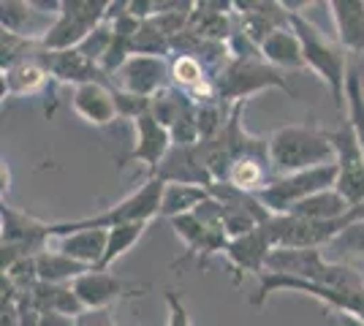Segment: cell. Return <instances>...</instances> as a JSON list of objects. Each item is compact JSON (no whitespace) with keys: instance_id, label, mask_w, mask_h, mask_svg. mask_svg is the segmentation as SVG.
<instances>
[{"instance_id":"cell-1","label":"cell","mask_w":364,"mask_h":326,"mask_svg":"<svg viewBox=\"0 0 364 326\" xmlns=\"http://www.w3.org/2000/svg\"><path fill=\"white\" fill-rule=\"evenodd\" d=\"M269 161L277 177L316 169L337 161L329 131L307 125H283L269 136Z\"/></svg>"},{"instance_id":"cell-2","label":"cell","mask_w":364,"mask_h":326,"mask_svg":"<svg viewBox=\"0 0 364 326\" xmlns=\"http://www.w3.org/2000/svg\"><path fill=\"white\" fill-rule=\"evenodd\" d=\"M164 188L166 183L150 177L136 193L125 196L122 202L109 207L104 212L90 217H79V220H63V223H49V237L58 239L65 234L82 232V229H114V226H128V223H150L152 217L161 215V202H164Z\"/></svg>"},{"instance_id":"cell-3","label":"cell","mask_w":364,"mask_h":326,"mask_svg":"<svg viewBox=\"0 0 364 326\" xmlns=\"http://www.w3.org/2000/svg\"><path fill=\"white\" fill-rule=\"evenodd\" d=\"M289 25L294 28V33L299 36L304 52V63L307 68H313L329 87V93L334 98L337 112H346V85H348V63H346V49L340 44L329 41L323 33L304 19L302 14H291Z\"/></svg>"},{"instance_id":"cell-4","label":"cell","mask_w":364,"mask_h":326,"mask_svg":"<svg viewBox=\"0 0 364 326\" xmlns=\"http://www.w3.org/2000/svg\"><path fill=\"white\" fill-rule=\"evenodd\" d=\"M334 185H337V161L326 166H316V169L286 174V177H274L272 185L264 188L256 196L269 210V215H289L291 207Z\"/></svg>"},{"instance_id":"cell-5","label":"cell","mask_w":364,"mask_h":326,"mask_svg":"<svg viewBox=\"0 0 364 326\" xmlns=\"http://www.w3.org/2000/svg\"><path fill=\"white\" fill-rule=\"evenodd\" d=\"M109 6L112 3H101V0H63L60 14L55 19L52 31L46 33L41 47L52 52L76 49L98 25L107 22Z\"/></svg>"},{"instance_id":"cell-6","label":"cell","mask_w":364,"mask_h":326,"mask_svg":"<svg viewBox=\"0 0 364 326\" xmlns=\"http://www.w3.org/2000/svg\"><path fill=\"white\" fill-rule=\"evenodd\" d=\"M264 87H280V90H289V82L280 77V71L269 65L261 55H253V58H237L231 60L226 71L218 77V93H220V101H237L242 104L247 95L258 93Z\"/></svg>"},{"instance_id":"cell-7","label":"cell","mask_w":364,"mask_h":326,"mask_svg":"<svg viewBox=\"0 0 364 326\" xmlns=\"http://www.w3.org/2000/svg\"><path fill=\"white\" fill-rule=\"evenodd\" d=\"M334 150H337V185L334 190L350 204L359 207L364 204V153L356 141L353 125L348 120L329 131Z\"/></svg>"},{"instance_id":"cell-8","label":"cell","mask_w":364,"mask_h":326,"mask_svg":"<svg viewBox=\"0 0 364 326\" xmlns=\"http://www.w3.org/2000/svg\"><path fill=\"white\" fill-rule=\"evenodd\" d=\"M71 288L85 305V310H107L117 299H131V296H141L144 291H150L147 283L125 280L109 269H90L87 275L71 283Z\"/></svg>"},{"instance_id":"cell-9","label":"cell","mask_w":364,"mask_h":326,"mask_svg":"<svg viewBox=\"0 0 364 326\" xmlns=\"http://www.w3.org/2000/svg\"><path fill=\"white\" fill-rule=\"evenodd\" d=\"M114 87L136 98H152L171 85V60L155 55H131L112 77Z\"/></svg>"},{"instance_id":"cell-10","label":"cell","mask_w":364,"mask_h":326,"mask_svg":"<svg viewBox=\"0 0 364 326\" xmlns=\"http://www.w3.org/2000/svg\"><path fill=\"white\" fill-rule=\"evenodd\" d=\"M171 229L174 234L185 242V256L174 261L177 264H185L191 259H196L198 266H204L210 261V256L215 253H223L228 245V234L226 229H213V226H204L193 212L191 215H180L171 220Z\"/></svg>"},{"instance_id":"cell-11","label":"cell","mask_w":364,"mask_h":326,"mask_svg":"<svg viewBox=\"0 0 364 326\" xmlns=\"http://www.w3.org/2000/svg\"><path fill=\"white\" fill-rule=\"evenodd\" d=\"M134 125H136V144H134V150L128 156L120 158V166L139 161V163H147L152 177H155V171L161 169V163L166 161V156L171 153V147H174L171 131L164 123H158L150 112L139 114L136 120H134Z\"/></svg>"},{"instance_id":"cell-12","label":"cell","mask_w":364,"mask_h":326,"mask_svg":"<svg viewBox=\"0 0 364 326\" xmlns=\"http://www.w3.org/2000/svg\"><path fill=\"white\" fill-rule=\"evenodd\" d=\"M38 60L46 68V74L58 82H68V85H87V82H107L114 85L112 79L101 71V65L87 60L79 49H65V52H52V49L38 47Z\"/></svg>"},{"instance_id":"cell-13","label":"cell","mask_w":364,"mask_h":326,"mask_svg":"<svg viewBox=\"0 0 364 326\" xmlns=\"http://www.w3.org/2000/svg\"><path fill=\"white\" fill-rule=\"evenodd\" d=\"M272 250L274 248H272V242H269V237H267V229H264V226H258L256 232L245 234V237L228 239L223 256L228 259V264L237 269L234 283H240V278H242L245 272L261 278V275L267 272V261H269Z\"/></svg>"},{"instance_id":"cell-14","label":"cell","mask_w":364,"mask_h":326,"mask_svg":"<svg viewBox=\"0 0 364 326\" xmlns=\"http://www.w3.org/2000/svg\"><path fill=\"white\" fill-rule=\"evenodd\" d=\"M58 14H46L36 6V0L31 3H22V0H3L0 3V22H3V31L22 36V38H31V41H44L46 33L52 31Z\"/></svg>"},{"instance_id":"cell-15","label":"cell","mask_w":364,"mask_h":326,"mask_svg":"<svg viewBox=\"0 0 364 326\" xmlns=\"http://www.w3.org/2000/svg\"><path fill=\"white\" fill-rule=\"evenodd\" d=\"M71 104H74L76 114L92 125H109L114 117H120L114 85H107V82H87V85L74 87Z\"/></svg>"},{"instance_id":"cell-16","label":"cell","mask_w":364,"mask_h":326,"mask_svg":"<svg viewBox=\"0 0 364 326\" xmlns=\"http://www.w3.org/2000/svg\"><path fill=\"white\" fill-rule=\"evenodd\" d=\"M155 177L164 183H182V185H213V177H210L207 166L201 163L196 144L193 147H171V153L161 163V169L155 171Z\"/></svg>"},{"instance_id":"cell-17","label":"cell","mask_w":364,"mask_h":326,"mask_svg":"<svg viewBox=\"0 0 364 326\" xmlns=\"http://www.w3.org/2000/svg\"><path fill=\"white\" fill-rule=\"evenodd\" d=\"M107 239H109L107 229H82V232L58 237L55 239V248L60 250V253H65L68 259L79 261V264L98 269L101 261H104V253H107Z\"/></svg>"},{"instance_id":"cell-18","label":"cell","mask_w":364,"mask_h":326,"mask_svg":"<svg viewBox=\"0 0 364 326\" xmlns=\"http://www.w3.org/2000/svg\"><path fill=\"white\" fill-rule=\"evenodd\" d=\"M329 11L337 28V44L346 52L364 55V0H332Z\"/></svg>"},{"instance_id":"cell-19","label":"cell","mask_w":364,"mask_h":326,"mask_svg":"<svg viewBox=\"0 0 364 326\" xmlns=\"http://www.w3.org/2000/svg\"><path fill=\"white\" fill-rule=\"evenodd\" d=\"M261 58L269 63V65H274V68H291V71L307 68L302 41H299V36L294 33L291 25L277 28V31L261 44Z\"/></svg>"},{"instance_id":"cell-20","label":"cell","mask_w":364,"mask_h":326,"mask_svg":"<svg viewBox=\"0 0 364 326\" xmlns=\"http://www.w3.org/2000/svg\"><path fill=\"white\" fill-rule=\"evenodd\" d=\"M87 272H90V266L68 259L58 248H46L36 256V275L41 283H49V286H71Z\"/></svg>"},{"instance_id":"cell-21","label":"cell","mask_w":364,"mask_h":326,"mask_svg":"<svg viewBox=\"0 0 364 326\" xmlns=\"http://www.w3.org/2000/svg\"><path fill=\"white\" fill-rule=\"evenodd\" d=\"M46 82H49V74H46V68L41 65V60H38V49L33 52L31 58H25V60H19L16 65L3 71V90L9 95L38 93Z\"/></svg>"},{"instance_id":"cell-22","label":"cell","mask_w":364,"mask_h":326,"mask_svg":"<svg viewBox=\"0 0 364 326\" xmlns=\"http://www.w3.org/2000/svg\"><path fill=\"white\" fill-rule=\"evenodd\" d=\"M348 212H350V204L346 202L334 188H329V190H321L316 196L299 202L296 207H291L289 215L318 220V223H332V220H343Z\"/></svg>"},{"instance_id":"cell-23","label":"cell","mask_w":364,"mask_h":326,"mask_svg":"<svg viewBox=\"0 0 364 326\" xmlns=\"http://www.w3.org/2000/svg\"><path fill=\"white\" fill-rule=\"evenodd\" d=\"M210 199V188L201 185H182V183H166L164 188V202H161V217L191 215L201 202Z\"/></svg>"},{"instance_id":"cell-24","label":"cell","mask_w":364,"mask_h":326,"mask_svg":"<svg viewBox=\"0 0 364 326\" xmlns=\"http://www.w3.org/2000/svg\"><path fill=\"white\" fill-rule=\"evenodd\" d=\"M144 232H147V223H128V226H114V229H109L107 253H104V261H101L98 269H109L117 259H122V256L144 237Z\"/></svg>"},{"instance_id":"cell-25","label":"cell","mask_w":364,"mask_h":326,"mask_svg":"<svg viewBox=\"0 0 364 326\" xmlns=\"http://www.w3.org/2000/svg\"><path fill=\"white\" fill-rule=\"evenodd\" d=\"M204 82H213V77H210V71L204 68V63L198 58H193V55H174L171 58V85L174 87L191 93Z\"/></svg>"},{"instance_id":"cell-26","label":"cell","mask_w":364,"mask_h":326,"mask_svg":"<svg viewBox=\"0 0 364 326\" xmlns=\"http://www.w3.org/2000/svg\"><path fill=\"white\" fill-rule=\"evenodd\" d=\"M346 112H348V123L353 125L356 141L364 153V87L356 71H350L348 85H346Z\"/></svg>"},{"instance_id":"cell-27","label":"cell","mask_w":364,"mask_h":326,"mask_svg":"<svg viewBox=\"0 0 364 326\" xmlns=\"http://www.w3.org/2000/svg\"><path fill=\"white\" fill-rule=\"evenodd\" d=\"M166 308H168V324L166 326H193L191 324V313L185 308L177 291H166Z\"/></svg>"},{"instance_id":"cell-28","label":"cell","mask_w":364,"mask_h":326,"mask_svg":"<svg viewBox=\"0 0 364 326\" xmlns=\"http://www.w3.org/2000/svg\"><path fill=\"white\" fill-rule=\"evenodd\" d=\"M76 326H117L109 310H85L76 318Z\"/></svg>"},{"instance_id":"cell-29","label":"cell","mask_w":364,"mask_h":326,"mask_svg":"<svg viewBox=\"0 0 364 326\" xmlns=\"http://www.w3.org/2000/svg\"><path fill=\"white\" fill-rule=\"evenodd\" d=\"M337 324L340 326H364L362 318H356V315H350V313H337Z\"/></svg>"},{"instance_id":"cell-30","label":"cell","mask_w":364,"mask_h":326,"mask_svg":"<svg viewBox=\"0 0 364 326\" xmlns=\"http://www.w3.org/2000/svg\"><path fill=\"white\" fill-rule=\"evenodd\" d=\"M9 183H11V180H9V166H6V163H3V193H6V190H9Z\"/></svg>"},{"instance_id":"cell-31","label":"cell","mask_w":364,"mask_h":326,"mask_svg":"<svg viewBox=\"0 0 364 326\" xmlns=\"http://www.w3.org/2000/svg\"><path fill=\"white\" fill-rule=\"evenodd\" d=\"M350 266H356V269H359V272L364 275V261H356V264H350Z\"/></svg>"}]
</instances>
